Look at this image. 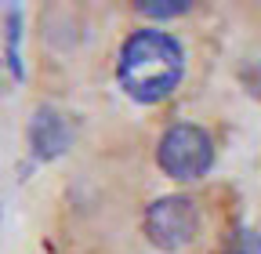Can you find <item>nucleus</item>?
Instances as JSON below:
<instances>
[{
  "label": "nucleus",
  "instance_id": "4",
  "mask_svg": "<svg viewBox=\"0 0 261 254\" xmlns=\"http://www.w3.org/2000/svg\"><path fill=\"white\" fill-rule=\"evenodd\" d=\"M73 142V127L65 123V116L58 109H37V116H33L29 123V145H33V156L37 160H55V156H62L65 149H69Z\"/></svg>",
  "mask_w": 261,
  "mask_h": 254
},
{
  "label": "nucleus",
  "instance_id": "6",
  "mask_svg": "<svg viewBox=\"0 0 261 254\" xmlns=\"http://www.w3.org/2000/svg\"><path fill=\"white\" fill-rule=\"evenodd\" d=\"M225 254H261V233H254V229H240L232 240H228Z\"/></svg>",
  "mask_w": 261,
  "mask_h": 254
},
{
  "label": "nucleus",
  "instance_id": "1",
  "mask_svg": "<svg viewBox=\"0 0 261 254\" xmlns=\"http://www.w3.org/2000/svg\"><path fill=\"white\" fill-rule=\"evenodd\" d=\"M181 73H185V51L163 29H138L120 47L116 66L120 87L127 91V98L142 106L163 102L181 84Z\"/></svg>",
  "mask_w": 261,
  "mask_h": 254
},
{
  "label": "nucleus",
  "instance_id": "5",
  "mask_svg": "<svg viewBox=\"0 0 261 254\" xmlns=\"http://www.w3.org/2000/svg\"><path fill=\"white\" fill-rule=\"evenodd\" d=\"M138 11L149 18H174L189 11V0H145V4H138Z\"/></svg>",
  "mask_w": 261,
  "mask_h": 254
},
{
  "label": "nucleus",
  "instance_id": "2",
  "mask_svg": "<svg viewBox=\"0 0 261 254\" xmlns=\"http://www.w3.org/2000/svg\"><path fill=\"white\" fill-rule=\"evenodd\" d=\"M156 164L163 167V174H171L178 182H196L214 167V142L196 123H174L160 138Z\"/></svg>",
  "mask_w": 261,
  "mask_h": 254
},
{
  "label": "nucleus",
  "instance_id": "3",
  "mask_svg": "<svg viewBox=\"0 0 261 254\" xmlns=\"http://www.w3.org/2000/svg\"><path fill=\"white\" fill-rule=\"evenodd\" d=\"M200 233V211L189 196H160L145 211V236L160 250H181Z\"/></svg>",
  "mask_w": 261,
  "mask_h": 254
}]
</instances>
